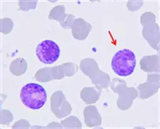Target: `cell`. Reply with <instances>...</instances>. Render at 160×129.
Instances as JSON below:
<instances>
[{"label": "cell", "instance_id": "obj_1", "mask_svg": "<svg viewBox=\"0 0 160 129\" xmlns=\"http://www.w3.org/2000/svg\"><path fill=\"white\" fill-rule=\"evenodd\" d=\"M20 99L27 108L38 110L45 105L48 99V94L42 85L28 83L21 89Z\"/></svg>", "mask_w": 160, "mask_h": 129}, {"label": "cell", "instance_id": "obj_2", "mask_svg": "<svg viewBox=\"0 0 160 129\" xmlns=\"http://www.w3.org/2000/svg\"><path fill=\"white\" fill-rule=\"evenodd\" d=\"M78 67L71 62L64 63L54 67L42 68L36 72L35 78L40 82H49L52 80H60L64 77H72L77 73Z\"/></svg>", "mask_w": 160, "mask_h": 129}, {"label": "cell", "instance_id": "obj_3", "mask_svg": "<svg viewBox=\"0 0 160 129\" xmlns=\"http://www.w3.org/2000/svg\"><path fill=\"white\" fill-rule=\"evenodd\" d=\"M134 53L129 49L120 50L116 52L111 59L113 72L119 77H128L134 72L136 67Z\"/></svg>", "mask_w": 160, "mask_h": 129}, {"label": "cell", "instance_id": "obj_4", "mask_svg": "<svg viewBox=\"0 0 160 129\" xmlns=\"http://www.w3.org/2000/svg\"><path fill=\"white\" fill-rule=\"evenodd\" d=\"M111 89L118 94L117 106L121 110L125 111L132 106L134 100L139 95L138 90L134 87H128L124 79L114 78L110 83Z\"/></svg>", "mask_w": 160, "mask_h": 129}, {"label": "cell", "instance_id": "obj_5", "mask_svg": "<svg viewBox=\"0 0 160 129\" xmlns=\"http://www.w3.org/2000/svg\"><path fill=\"white\" fill-rule=\"evenodd\" d=\"M80 69L88 77L96 88L107 89L111 83L110 77L107 73L99 69L98 63L94 58H84L80 63Z\"/></svg>", "mask_w": 160, "mask_h": 129}, {"label": "cell", "instance_id": "obj_6", "mask_svg": "<svg viewBox=\"0 0 160 129\" xmlns=\"http://www.w3.org/2000/svg\"><path fill=\"white\" fill-rule=\"evenodd\" d=\"M141 24L143 38L153 49L159 51V28L156 23V16L151 12H147L141 16Z\"/></svg>", "mask_w": 160, "mask_h": 129}, {"label": "cell", "instance_id": "obj_7", "mask_svg": "<svg viewBox=\"0 0 160 129\" xmlns=\"http://www.w3.org/2000/svg\"><path fill=\"white\" fill-rule=\"evenodd\" d=\"M35 53L40 62L45 64H52L60 58V49L55 41L45 40L38 45Z\"/></svg>", "mask_w": 160, "mask_h": 129}, {"label": "cell", "instance_id": "obj_8", "mask_svg": "<svg viewBox=\"0 0 160 129\" xmlns=\"http://www.w3.org/2000/svg\"><path fill=\"white\" fill-rule=\"evenodd\" d=\"M50 109L58 118L62 119L71 114L72 107L61 90L55 92L50 98Z\"/></svg>", "mask_w": 160, "mask_h": 129}, {"label": "cell", "instance_id": "obj_9", "mask_svg": "<svg viewBox=\"0 0 160 129\" xmlns=\"http://www.w3.org/2000/svg\"><path fill=\"white\" fill-rule=\"evenodd\" d=\"M159 74L148 73L147 82L139 84L137 87L139 90L138 97L142 99H146L156 94L159 90Z\"/></svg>", "mask_w": 160, "mask_h": 129}, {"label": "cell", "instance_id": "obj_10", "mask_svg": "<svg viewBox=\"0 0 160 129\" xmlns=\"http://www.w3.org/2000/svg\"><path fill=\"white\" fill-rule=\"evenodd\" d=\"M91 25L83 18H75L70 26L72 37L77 40H83L88 38L91 30Z\"/></svg>", "mask_w": 160, "mask_h": 129}, {"label": "cell", "instance_id": "obj_11", "mask_svg": "<svg viewBox=\"0 0 160 129\" xmlns=\"http://www.w3.org/2000/svg\"><path fill=\"white\" fill-rule=\"evenodd\" d=\"M84 121L88 127H97L101 124V116L95 105H88L83 110Z\"/></svg>", "mask_w": 160, "mask_h": 129}, {"label": "cell", "instance_id": "obj_12", "mask_svg": "<svg viewBox=\"0 0 160 129\" xmlns=\"http://www.w3.org/2000/svg\"><path fill=\"white\" fill-rule=\"evenodd\" d=\"M102 89L96 87H84L81 91V97L86 105L96 103L100 98Z\"/></svg>", "mask_w": 160, "mask_h": 129}, {"label": "cell", "instance_id": "obj_13", "mask_svg": "<svg viewBox=\"0 0 160 129\" xmlns=\"http://www.w3.org/2000/svg\"><path fill=\"white\" fill-rule=\"evenodd\" d=\"M140 66L142 71L147 73L159 72V55L144 56L140 60Z\"/></svg>", "mask_w": 160, "mask_h": 129}, {"label": "cell", "instance_id": "obj_14", "mask_svg": "<svg viewBox=\"0 0 160 129\" xmlns=\"http://www.w3.org/2000/svg\"><path fill=\"white\" fill-rule=\"evenodd\" d=\"M27 69H28V63L22 58H16L9 65V71L16 77H19L25 74Z\"/></svg>", "mask_w": 160, "mask_h": 129}, {"label": "cell", "instance_id": "obj_15", "mask_svg": "<svg viewBox=\"0 0 160 129\" xmlns=\"http://www.w3.org/2000/svg\"><path fill=\"white\" fill-rule=\"evenodd\" d=\"M65 8L63 5H58L55 7L50 12L48 18L50 19H54L59 22L60 23H63L66 19L67 14L65 13Z\"/></svg>", "mask_w": 160, "mask_h": 129}, {"label": "cell", "instance_id": "obj_16", "mask_svg": "<svg viewBox=\"0 0 160 129\" xmlns=\"http://www.w3.org/2000/svg\"><path fill=\"white\" fill-rule=\"evenodd\" d=\"M61 125L63 128H81L82 124L76 116H70L61 121Z\"/></svg>", "mask_w": 160, "mask_h": 129}, {"label": "cell", "instance_id": "obj_17", "mask_svg": "<svg viewBox=\"0 0 160 129\" xmlns=\"http://www.w3.org/2000/svg\"><path fill=\"white\" fill-rule=\"evenodd\" d=\"M36 4L37 1H19V9L24 11L35 9Z\"/></svg>", "mask_w": 160, "mask_h": 129}, {"label": "cell", "instance_id": "obj_18", "mask_svg": "<svg viewBox=\"0 0 160 129\" xmlns=\"http://www.w3.org/2000/svg\"><path fill=\"white\" fill-rule=\"evenodd\" d=\"M2 24H4V25H2V27L5 26V28L2 29V32L3 33H4V34L9 33L11 32L12 30L13 22L9 18H4V19H2Z\"/></svg>", "mask_w": 160, "mask_h": 129}, {"label": "cell", "instance_id": "obj_19", "mask_svg": "<svg viewBox=\"0 0 160 129\" xmlns=\"http://www.w3.org/2000/svg\"><path fill=\"white\" fill-rule=\"evenodd\" d=\"M75 18H76V17L74 15H72L71 14H68L66 19H65L63 23H60V25L62 28H63L65 29H70V26H71L72 21L73 20V19Z\"/></svg>", "mask_w": 160, "mask_h": 129}, {"label": "cell", "instance_id": "obj_20", "mask_svg": "<svg viewBox=\"0 0 160 129\" xmlns=\"http://www.w3.org/2000/svg\"><path fill=\"white\" fill-rule=\"evenodd\" d=\"M31 127L30 123H29L28 121L25 120H20L18 122L15 123V124L12 126L13 128H28Z\"/></svg>", "mask_w": 160, "mask_h": 129}]
</instances>
